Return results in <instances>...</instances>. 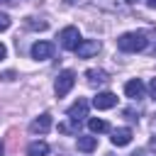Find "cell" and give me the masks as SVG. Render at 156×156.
<instances>
[{"label":"cell","mask_w":156,"mask_h":156,"mask_svg":"<svg viewBox=\"0 0 156 156\" xmlns=\"http://www.w3.org/2000/svg\"><path fill=\"white\" fill-rule=\"evenodd\" d=\"M149 44V34L146 32H124L122 37H117V49L124 54H136L144 51Z\"/></svg>","instance_id":"1"},{"label":"cell","mask_w":156,"mask_h":156,"mask_svg":"<svg viewBox=\"0 0 156 156\" xmlns=\"http://www.w3.org/2000/svg\"><path fill=\"white\" fill-rule=\"evenodd\" d=\"M73 85H76V73H73V71H61L58 78H56V83H54V93H56V98L68 95Z\"/></svg>","instance_id":"2"},{"label":"cell","mask_w":156,"mask_h":156,"mask_svg":"<svg viewBox=\"0 0 156 156\" xmlns=\"http://www.w3.org/2000/svg\"><path fill=\"white\" fill-rule=\"evenodd\" d=\"M58 41H61L63 49L76 51V46L80 44V32H78V27H63V29L58 32Z\"/></svg>","instance_id":"3"},{"label":"cell","mask_w":156,"mask_h":156,"mask_svg":"<svg viewBox=\"0 0 156 156\" xmlns=\"http://www.w3.org/2000/svg\"><path fill=\"white\" fill-rule=\"evenodd\" d=\"M100 51V41L98 39H80V44L76 46V56L78 58H93Z\"/></svg>","instance_id":"4"},{"label":"cell","mask_w":156,"mask_h":156,"mask_svg":"<svg viewBox=\"0 0 156 156\" xmlns=\"http://www.w3.org/2000/svg\"><path fill=\"white\" fill-rule=\"evenodd\" d=\"M29 54H32L34 61H46V58L54 56V44L51 41H34L32 49H29Z\"/></svg>","instance_id":"5"},{"label":"cell","mask_w":156,"mask_h":156,"mask_svg":"<svg viewBox=\"0 0 156 156\" xmlns=\"http://www.w3.org/2000/svg\"><path fill=\"white\" fill-rule=\"evenodd\" d=\"M124 95L129 100H141V98H146V85L139 78H132V80L124 83Z\"/></svg>","instance_id":"6"},{"label":"cell","mask_w":156,"mask_h":156,"mask_svg":"<svg viewBox=\"0 0 156 156\" xmlns=\"http://www.w3.org/2000/svg\"><path fill=\"white\" fill-rule=\"evenodd\" d=\"M51 124H54V122H51V115H49V112H41L39 117H34V119L29 122V132L41 136V134H46V132L51 129Z\"/></svg>","instance_id":"7"},{"label":"cell","mask_w":156,"mask_h":156,"mask_svg":"<svg viewBox=\"0 0 156 156\" xmlns=\"http://www.w3.org/2000/svg\"><path fill=\"white\" fill-rule=\"evenodd\" d=\"M115 105H117V95L110 90H102L93 98V107H98V110H112Z\"/></svg>","instance_id":"8"},{"label":"cell","mask_w":156,"mask_h":156,"mask_svg":"<svg viewBox=\"0 0 156 156\" xmlns=\"http://www.w3.org/2000/svg\"><path fill=\"white\" fill-rule=\"evenodd\" d=\"M110 78H107V73L102 71V68H88L85 71V83L90 85V88H100V85H105Z\"/></svg>","instance_id":"9"},{"label":"cell","mask_w":156,"mask_h":156,"mask_svg":"<svg viewBox=\"0 0 156 156\" xmlns=\"http://www.w3.org/2000/svg\"><path fill=\"white\" fill-rule=\"evenodd\" d=\"M71 119H76V122H80V119H85L88 117V100H83V98H78L71 107H68V112H66Z\"/></svg>","instance_id":"10"},{"label":"cell","mask_w":156,"mask_h":156,"mask_svg":"<svg viewBox=\"0 0 156 156\" xmlns=\"http://www.w3.org/2000/svg\"><path fill=\"white\" fill-rule=\"evenodd\" d=\"M132 129L129 127H119V129H112V136H110V141L115 144V146H127L129 141H132Z\"/></svg>","instance_id":"11"},{"label":"cell","mask_w":156,"mask_h":156,"mask_svg":"<svg viewBox=\"0 0 156 156\" xmlns=\"http://www.w3.org/2000/svg\"><path fill=\"white\" fill-rule=\"evenodd\" d=\"M93 5L107 12H122L127 7V0H93Z\"/></svg>","instance_id":"12"},{"label":"cell","mask_w":156,"mask_h":156,"mask_svg":"<svg viewBox=\"0 0 156 156\" xmlns=\"http://www.w3.org/2000/svg\"><path fill=\"white\" fill-rule=\"evenodd\" d=\"M78 149L83 151V154H90V151H95L98 149V136H90V134H83V136H78Z\"/></svg>","instance_id":"13"},{"label":"cell","mask_w":156,"mask_h":156,"mask_svg":"<svg viewBox=\"0 0 156 156\" xmlns=\"http://www.w3.org/2000/svg\"><path fill=\"white\" fill-rule=\"evenodd\" d=\"M49 154V144L46 141H32L29 146H27V156H46Z\"/></svg>","instance_id":"14"},{"label":"cell","mask_w":156,"mask_h":156,"mask_svg":"<svg viewBox=\"0 0 156 156\" xmlns=\"http://www.w3.org/2000/svg\"><path fill=\"white\" fill-rule=\"evenodd\" d=\"M88 129H90L93 134H102V132H107L110 127H107L105 119H100V117H90V119H88Z\"/></svg>","instance_id":"15"},{"label":"cell","mask_w":156,"mask_h":156,"mask_svg":"<svg viewBox=\"0 0 156 156\" xmlns=\"http://www.w3.org/2000/svg\"><path fill=\"white\" fill-rule=\"evenodd\" d=\"M78 124L80 122H76V119H66V122H61L58 124V132H63V134H78Z\"/></svg>","instance_id":"16"},{"label":"cell","mask_w":156,"mask_h":156,"mask_svg":"<svg viewBox=\"0 0 156 156\" xmlns=\"http://www.w3.org/2000/svg\"><path fill=\"white\" fill-rule=\"evenodd\" d=\"M27 27H32V29H46V27H49V22H46V20H41V22H37L34 17H29V22H27Z\"/></svg>","instance_id":"17"},{"label":"cell","mask_w":156,"mask_h":156,"mask_svg":"<svg viewBox=\"0 0 156 156\" xmlns=\"http://www.w3.org/2000/svg\"><path fill=\"white\" fill-rule=\"evenodd\" d=\"M10 24H12V20H10V15H5V12H0V32H5V29H10Z\"/></svg>","instance_id":"18"},{"label":"cell","mask_w":156,"mask_h":156,"mask_svg":"<svg viewBox=\"0 0 156 156\" xmlns=\"http://www.w3.org/2000/svg\"><path fill=\"white\" fill-rule=\"evenodd\" d=\"M124 117L132 119V122H136V119H139V112H134V110H124Z\"/></svg>","instance_id":"19"},{"label":"cell","mask_w":156,"mask_h":156,"mask_svg":"<svg viewBox=\"0 0 156 156\" xmlns=\"http://www.w3.org/2000/svg\"><path fill=\"white\" fill-rule=\"evenodd\" d=\"M149 95H151V100H156V78H151V83H149Z\"/></svg>","instance_id":"20"},{"label":"cell","mask_w":156,"mask_h":156,"mask_svg":"<svg viewBox=\"0 0 156 156\" xmlns=\"http://www.w3.org/2000/svg\"><path fill=\"white\" fill-rule=\"evenodd\" d=\"M5 56H7V49H5V44H2V41H0V61H2V58H5Z\"/></svg>","instance_id":"21"},{"label":"cell","mask_w":156,"mask_h":156,"mask_svg":"<svg viewBox=\"0 0 156 156\" xmlns=\"http://www.w3.org/2000/svg\"><path fill=\"white\" fill-rule=\"evenodd\" d=\"M149 146H151V149H154V151H156V134H154V136H151V141H149Z\"/></svg>","instance_id":"22"},{"label":"cell","mask_w":156,"mask_h":156,"mask_svg":"<svg viewBox=\"0 0 156 156\" xmlns=\"http://www.w3.org/2000/svg\"><path fill=\"white\" fill-rule=\"evenodd\" d=\"M129 156H144V151H141V149H136V151H134V154H129Z\"/></svg>","instance_id":"23"},{"label":"cell","mask_w":156,"mask_h":156,"mask_svg":"<svg viewBox=\"0 0 156 156\" xmlns=\"http://www.w3.org/2000/svg\"><path fill=\"white\" fill-rule=\"evenodd\" d=\"M146 5H149V7H154V10H156V0H146Z\"/></svg>","instance_id":"24"},{"label":"cell","mask_w":156,"mask_h":156,"mask_svg":"<svg viewBox=\"0 0 156 156\" xmlns=\"http://www.w3.org/2000/svg\"><path fill=\"white\" fill-rule=\"evenodd\" d=\"M0 156H5V146H2V141H0Z\"/></svg>","instance_id":"25"},{"label":"cell","mask_w":156,"mask_h":156,"mask_svg":"<svg viewBox=\"0 0 156 156\" xmlns=\"http://www.w3.org/2000/svg\"><path fill=\"white\" fill-rule=\"evenodd\" d=\"M7 2H12V0H0V5H7Z\"/></svg>","instance_id":"26"},{"label":"cell","mask_w":156,"mask_h":156,"mask_svg":"<svg viewBox=\"0 0 156 156\" xmlns=\"http://www.w3.org/2000/svg\"><path fill=\"white\" fill-rule=\"evenodd\" d=\"M127 2H136V0H127Z\"/></svg>","instance_id":"27"}]
</instances>
